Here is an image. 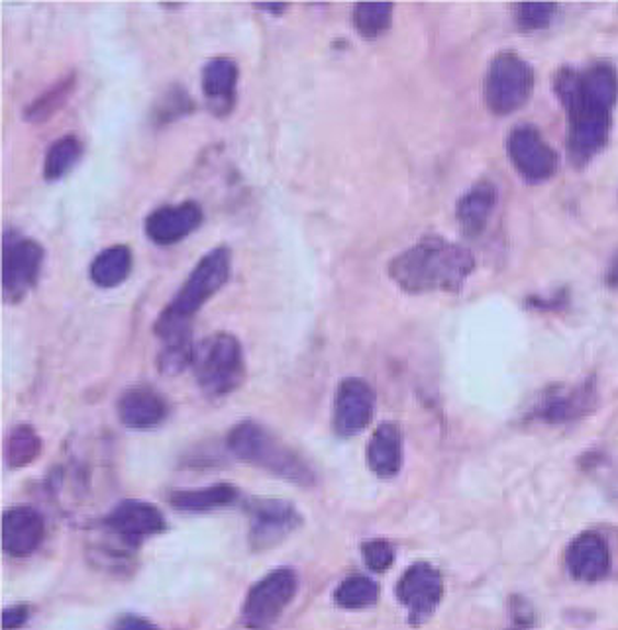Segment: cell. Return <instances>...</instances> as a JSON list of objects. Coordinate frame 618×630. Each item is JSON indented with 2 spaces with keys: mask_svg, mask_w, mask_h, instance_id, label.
Listing matches in <instances>:
<instances>
[{
  "mask_svg": "<svg viewBox=\"0 0 618 630\" xmlns=\"http://www.w3.org/2000/svg\"><path fill=\"white\" fill-rule=\"evenodd\" d=\"M555 91L568 109L573 164H587L607 146L610 111L618 99V74L609 64H595L583 71L565 67L558 74Z\"/></svg>",
  "mask_w": 618,
  "mask_h": 630,
  "instance_id": "cell-1",
  "label": "cell"
},
{
  "mask_svg": "<svg viewBox=\"0 0 618 630\" xmlns=\"http://www.w3.org/2000/svg\"><path fill=\"white\" fill-rule=\"evenodd\" d=\"M475 269L468 248L442 236H425L389 263V278L406 293H453L465 285Z\"/></svg>",
  "mask_w": 618,
  "mask_h": 630,
  "instance_id": "cell-2",
  "label": "cell"
},
{
  "mask_svg": "<svg viewBox=\"0 0 618 630\" xmlns=\"http://www.w3.org/2000/svg\"><path fill=\"white\" fill-rule=\"evenodd\" d=\"M228 448L236 458L248 464L259 465L279 477L303 485L314 482L313 472L303 462V458L258 423L246 420L232 428Z\"/></svg>",
  "mask_w": 618,
  "mask_h": 630,
  "instance_id": "cell-3",
  "label": "cell"
},
{
  "mask_svg": "<svg viewBox=\"0 0 618 630\" xmlns=\"http://www.w3.org/2000/svg\"><path fill=\"white\" fill-rule=\"evenodd\" d=\"M194 378L206 397L231 395L246 380V360L236 336L216 333L194 348Z\"/></svg>",
  "mask_w": 618,
  "mask_h": 630,
  "instance_id": "cell-4",
  "label": "cell"
},
{
  "mask_svg": "<svg viewBox=\"0 0 618 630\" xmlns=\"http://www.w3.org/2000/svg\"><path fill=\"white\" fill-rule=\"evenodd\" d=\"M232 254L226 246H218L204 254L187 278L183 288L179 289L171 305L161 315L181 323H191L204 303L216 295L231 278Z\"/></svg>",
  "mask_w": 618,
  "mask_h": 630,
  "instance_id": "cell-5",
  "label": "cell"
},
{
  "mask_svg": "<svg viewBox=\"0 0 618 630\" xmlns=\"http://www.w3.org/2000/svg\"><path fill=\"white\" fill-rule=\"evenodd\" d=\"M535 89V71L513 52L498 54L491 64L483 97L495 114H510L525 104Z\"/></svg>",
  "mask_w": 618,
  "mask_h": 630,
  "instance_id": "cell-6",
  "label": "cell"
},
{
  "mask_svg": "<svg viewBox=\"0 0 618 630\" xmlns=\"http://www.w3.org/2000/svg\"><path fill=\"white\" fill-rule=\"evenodd\" d=\"M44 248L40 241L7 230L2 238V293L10 303H19L36 288L44 266Z\"/></svg>",
  "mask_w": 618,
  "mask_h": 630,
  "instance_id": "cell-7",
  "label": "cell"
},
{
  "mask_svg": "<svg viewBox=\"0 0 618 630\" xmlns=\"http://www.w3.org/2000/svg\"><path fill=\"white\" fill-rule=\"evenodd\" d=\"M296 575L291 570H276L251 587L241 619L251 630H268L293 601Z\"/></svg>",
  "mask_w": 618,
  "mask_h": 630,
  "instance_id": "cell-8",
  "label": "cell"
},
{
  "mask_svg": "<svg viewBox=\"0 0 618 630\" xmlns=\"http://www.w3.org/2000/svg\"><path fill=\"white\" fill-rule=\"evenodd\" d=\"M442 574L426 562L411 565L398 580L397 597L408 611V621L423 625L442 601Z\"/></svg>",
  "mask_w": 618,
  "mask_h": 630,
  "instance_id": "cell-9",
  "label": "cell"
},
{
  "mask_svg": "<svg viewBox=\"0 0 618 630\" xmlns=\"http://www.w3.org/2000/svg\"><path fill=\"white\" fill-rule=\"evenodd\" d=\"M508 158L526 181L540 183L555 176L560 158L535 126H517L508 136Z\"/></svg>",
  "mask_w": 618,
  "mask_h": 630,
  "instance_id": "cell-10",
  "label": "cell"
},
{
  "mask_svg": "<svg viewBox=\"0 0 618 630\" xmlns=\"http://www.w3.org/2000/svg\"><path fill=\"white\" fill-rule=\"evenodd\" d=\"M375 410V393L370 383L348 378L340 383L334 398V428L341 436H353L368 427Z\"/></svg>",
  "mask_w": 618,
  "mask_h": 630,
  "instance_id": "cell-11",
  "label": "cell"
},
{
  "mask_svg": "<svg viewBox=\"0 0 618 630\" xmlns=\"http://www.w3.org/2000/svg\"><path fill=\"white\" fill-rule=\"evenodd\" d=\"M203 224V209L194 201L177 204H164L151 211L144 223V230L149 240L157 246H173L186 240Z\"/></svg>",
  "mask_w": 618,
  "mask_h": 630,
  "instance_id": "cell-12",
  "label": "cell"
},
{
  "mask_svg": "<svg viewBox=\"0 0 618 630\" xmlns=\"http://www.w3.org/2000/svg\"><path fill=\"white\" fill-rule=\"evenodd\" d=\"M597 405L595 383L587 380L577 385H555L546 391L535 407V417L544 423H570L591 413Z\"/></svg>",
  "mask_w": 618,
  "mask_h": 630,
  "instance_id": "cell-13",
  "label": "cell"
},
{
  "mask_svg": "<svg viewBox=\"0 0 618 630\" xmlns=\"http://www.w3.org/2000/svg\"><path fill=\"white\" fill-rule=\"evenodd\" d=\"M240 79V67L231 57L209 59L201 74V85L209 109L216 116L231 114L236 104V89Z\"/></svg>",
  "mask_w": 618,
  "mask_h": 630,
  "instance_id": "cell-14",
  "label": "cell"
},
{
  "mask_svg": "<svg viewBox=\"0 0 618 630\" xmlns=\"http://www.w3.org/2000/svg\"><path fill=\"white\" fill-rule=\"evenodd\" d=\"M251 542L256 548H268L278 544L299 525L295 509L283 500H254L251 509Z\"/></svg>",
  "mask_w": 618,
  "mask_h": 630,
  "instance_id": "cell-15",
  "label": "cell"
},
{
  "mask_svg": "<svg viewBox=\"0 0 618 630\" xmlns=\"http://www.w3.org/2000/svg\"><path fill=\"white\" fill-rule=\"evenodd\" d=\"M46 525L37 510L14 507L2 517V548L10 556H29L44 540Z\"/></svg>",
  "mask_w": 618,
  "mask_h": 630,
  "instance_id": "cell-16",
  "label": "cell"
},
{
  "mask_svg": "<svg viewBox=\"0 0 618 630\" xmlns=\"http://www.w3.org/2000/svg\"><path fill=\"white\" fill-rule=\"evenodd\" d=\"M565 565L572 577L580 582H599L609 574V547L595 532L580 535L565 552Z\"/></svg>",
  "mask_w": 618,
  "mask_h": 630,
  "instance_id": "cell-17",
  "label": "cell"
},
{
  "mask_svg": "<svg viewBox=\"0 0 618 630\" xmlns=\"http://www.w3.org/2000/svg\"><path fill=\"white\" fill-rule=\"evenodd\" d=\"M109 529L126 542H138L142 538L161 532L166 527L164 515L144 500H124L112 510L106 519Z\"/></svg>",
  "mask_w": 618,
  "mask_h": 630,
  "instance_id": "cell-18",
  "label": "cell"
},
{
  "mask_svg": "<svg viewBox=\"0 0 618 630\" xmlns=\"http://www.w3.org/2000/svg\"><path fill=\"white\" fill-rule=\"evenodd\" d=\"M119 417L124 427L136 430L157 427L167 417L166 398L148 385L130 387L119 401Z\"/></svg>",
  "mask_w": 618,
  "mask_h": 630,
  "instance_id": "cell-19",
  "label": "cell"
},
{
  "mask_svg": "<svg viewBox=\"0 0 618 630\" xmlns=\"http://www.w3.org/2000/svg\"><path fill=\"white\" fill-rule=\"evenodd\" d=\"M368 464L379 477L397 475L403 465V435L397 425H379L368 445Z\"/></svg>",
  "mask_w": 618,
  "mask_h": 630,
  "instance_id": "cell-20",
  "label": "cell"
},
{
  "mask_svg": "<svg viewBox=\"0 0 618 630\" xmlns=\"http://www.w3.org/2000/svg\"><path fill=\"white\" fill-rule=\"evenodd\" d=\"M497 206V189L490 181H480L460 199L456 216L462 224L463 233L475 236L483 233L490 223L491 214Z\"/></svg>",
  "mask_w": 618,
  "mask_h": 630,
  "instance_id": "cell-21",
  "label": "cell"
},
{
  "mask_svg": "<svg viewBox=\"0 0 618 630\" xmlns=\"http://www.w3.org/2000/svg\"><path fill=\"white\" fill-rule=\"evenodd\" d=\"M132 271V250L124 244H116L102 250L91 263V279L101 289L119 288Z\"/></svg>",
  "mask_w": 618,
  "mask_h": 630,
  "instance_id": "cell-22",
  "label": "cell"
},
{
  "mask_svg": "<svg viewBox=\"0 0 618 630\" xmlns=\"http://www.w3.org/2000/svg\"><path fill=\"white\" fill-rule=\"evenodd\" d=\"M83 158V142L67 134L57 138L46 151L44 159V179L46 181H59L64 179Z\"/></svg>",
  "mask_w": 618,
  "mask_h": 630,
  "instance_id": "cell-23",
  "label": "cell"
},
{
  "mask_svg": "<svg viewBox=\"0 0 618 630\" xmlns=\"http://www.w3.org/2000/svg\"><path fill=\"white\" fill-rule=\"evenodd\" d=\"M236 497H238V492L232 485L221 483V485L204 487V490L177 492L171 497V505L181 510H209L216 509V507H226Z\"/></svg>",
  "mask_w": 618,
  "mask_h": 630,
  "instance_id": "cell-24",
  "label": "cell"
},
{
  "mask_svg": "<svg viewBox=\"0 0 618 630\" xmlns=\"http://www.w3.org/2000/svg\"><path fill=\"white\" fill-rule=\"evenodd\" d=\"M351 20L361 37L375 40L391 29L393 4L391 2H360L356 4Z\"/></svg>",
  "mask_w": 618,
  "mask_h": 630,
  "instance_id": "cell-25",
  "label": "cell"
},
{
  "mask_svg": "<svg viewBox=\"0 0 618 630\" xmlns=\"http://www.w3.org/2000/svg\"><path fill=\"white\" fill-rule=\"evenodd\" d=\"M75 75H67L59 79L56 85H52L47 91L40 94L36 101L30 102L24 111V119L29 122H44L52 119L61 106H64L69 94L74 93Z\"/></svg>",
  "mask_w": 618,
  "mask_h": 630,
  "instance_id": "cell-26",
  "label": "cell"
},
{
  "mask_svg": "<svg viewBox=\"0 0 618 630\" xmlns=\"http://www.w3.org/2000/svg\"><path fill=\"white\" fill-rule=\"evenodd\" d=\"M42 454V438L29 425L12 428L7 440V462L10 468H24Z\"/></svg>",
  "mask_w": 618,
  "mask_h": 630,
  "instance_id": "cell-27",
  "label": "cell"
},
{
  "mask_svg": "<svg viewBox=\"0 0 618 630\" xmlns=\"http://www.w3.org/2000/svg\"><path fill=\"white\" fill-rule=\"evenodd\" d=\"M378 597L379 587L373 580L366 575H350L338 585L334 601L344 609H363L378 601Z\"/></svg>",
  "mask_w": 618,
  "mask_h": 630,
  "instance_id": "cell-28",
  "label": "cell"
},
{
  "mask_svg": "<svg viewBox=\"0 0 618 630\" xmlns=\"http://www.w3.org/2000/svg\"><path fill=\"white\" fill-rule=\"evenodd\" d=\"M558 7L554 2H523L518 4V24L525 30H542L554 20Z\"/></svg>",
  "mask_w": 618,
  "mask_h": 630,
  "instance_id": "cell-29",
  "label": "cell"
},
{
  "mask_svg": "<svg viewBox=\"0 0 618 630\" xmlns=\"http://www.w3.org/2000/svg\"><path fill=\"white\" fill-rule=\"evenodd\" d=\"M193 111V101L181 87H171V91L159 102V111L156 112L157 121H173L181 114Z\"/></svg>",
  "mask_w": 618,
  "mask_h": 630,
  "instance_id": "cell-30",
  "label": "cell"
},
{
  "mask_svg": "<svg viewBox=\"0 0 618 630\" xmlns=\"http://www.w3.org/2000/svg\"><path fill=\"white\" fill-rule=\"evenodd\" d=\"M366 564L373 572H385L395 562V550L387 540H370L361 547Z\"/></svg>",
  "mask_w": 618,
  "mask_h": 630,
  "instance_id": "cell-31",
  "label": "cell"
},
{
  "mask_svg": "<svg viewBox=\"0 0 618 630\" xmlns=\"http://www.w3.org/2000/svg\"><path fill=\"white\" fill-rule=\"evenodd\" d=\"M29 619V609L24 605H16V607H9L7 611L2 612V629L14 630L22 627Z\"/></svg>",
  "mask_w": 618,
  "mask_h": 630,
  "instance_id": "cell-32",
  "label": "cell"
},
{
  "mask_svg": "<svg viewBox=\"0 0 618 630\" xmlns=\"http://www.w3.org/2000/svg\"><path fill=\"white\" fill-rule=\"evenodd\" d=\"M513 615H515V622L520 629H526V627H530L535 622V612L530 609V605L523 601L520 597H517L515 603H513Z\"/></svg>",
  "mask_w": 618,
  "mask_h": 630,
  "instance_id": "cell-33",
  "label": "cell"
},
{
  "mask_svg": "<svg viewBox=\"0 0 618 630\" xmlns=\"http://www.w3.org/2000/svg\"><path fill=\"white\" fill-rule=\"evenodd\" d=\"M114 630H157L151 622L142 619V617H122L121 621L116 622Z\"/></svg>",
  "mask_w": 618,
  "mask_h": 630,
  "instance_id": "cell-34",
  "label": "cell"
},
{
  "mask_svg": "<svg viewBox=\"0 0 618 630\" xmlns=\"http://www.w3.org/2000/svg\"><path fill=\"white\" fill-rule=\"evenodd\" d=\"M258 7L261 10L273 12V14H279V12H283V10L286 9V4H283V2H269V4H266V2H259Z\"/></svg>",
  "mask_w": 618,
  "mask_h": 630,
  "instance_id": "cell-35",
  "label": "cell"
},
{
  "mask_svg": "<svg viewBox=\"0 0 618 630\" xmlns=\"http://www.w3.org/2000/svg\"><path fill=\"white\" fill-rule=\"evenodd\" d=\"M607 281H609L610 288H617L618 285V258L615 263L610 266L609 275H607Z\"/></svg>",
  "mask_w": 618,
  "mask_h": 630,
  "instance_id": "cell-36",
  "label": "cell"
},
{
  "mask_svg": "<svg viewBox=\"0 0 618 630\" xmlns=\"http://www.w3.org/2000/svg\"><path fill=\"white\" fill-rule=\"evenodd\" d=\"M510 630H525V629H520V627H517V629H510Z\"/></svg>",
  "mask_w": 618,
  "mask_h": 630,
  "instance_id": "cell-37",
  "label": "cell"
}]
</instances>
